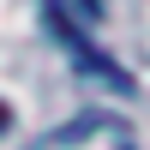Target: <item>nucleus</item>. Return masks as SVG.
<instances>
[{
    "label": "nucleus",
    "instance_id": "f257e3e1",
    "mask_svg": "<svg viewBox=\"0 0 150 150\" xmlns=\"http://www.w3.org/2000/svg\"><path fill=\"white\" fill-rule=\"evenodd\" d=\"M42 24H48V30L60 36V48H66V54L78 60V72H90V78H102L108 90H132V78H126V72H120L114 60L102 54V48H90V36H84L78 24H72V12H66V6H48V12H42Z\"/></svg>",
    "mask_w": 150,
    "mask_h": 150
}]
</instances>
